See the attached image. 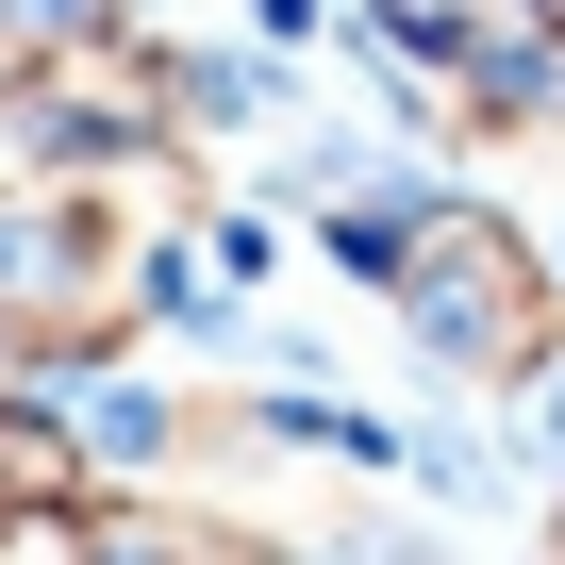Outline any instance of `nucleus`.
<instances>
[{
	"instance_id": "obj_1",
	"label": "nucleus",
	"mask_w": 565,
	"mask_h": 565,
	"mask_svg": "<svg viewBox=\"0 0 565 565\" xmlns=\"http://www.w3.org/2000/svg\"><path fill=\"white\" fill-rule=\"evenodd\" d=\"M333 266L383 282L399 333H416L449 383H548V350H565V266H548L515 216L449 200V183H366V200H333Z\"/></svg>"
},
{
	"instance_id": "obj_2",
	"label": "nucleus",
	"mask_w": 565,
	"mask_h": 565,
	"mask_svg": "<svg viewBox=\"0 0 565 565\" xmlns=\"http://www.w3.org/2000/svg\"><path fill=\"white\" fill-rule=\"evenodd\" d=\"M84 565H282V548H249V532H216V515H100Z\"/></svg>"
},
{
	"instance_id": "obj_3",
	"label": "nucleus",
	"mask_w": 565,
	"mask_h": 565,
	"mask_svg": "<svg viewBox=\"0 0 565 565\" xmlns=\"http://www.w3.org/2000/svg\"><path fill=\"white\" fill-rule=\"evenodd\" d=\"M84 34H134V0H0V67L18 51H84Z\"/></svg>"
},
{
	"instance_id": "obj_4",
	"label": "nucleus",
	"mask_w": 565,
	"mask_h": 565,
	"mask_svg": "<svg viewBox=\"0 0 565 565\" xmlns=\"http://www.w3.org/2000/svg\"><path fill=\"white\" fill-rule=\"evenodd\" d=\"M317 565H449V548H416V532H333Z\"/></svg>"
}]
</instances>
